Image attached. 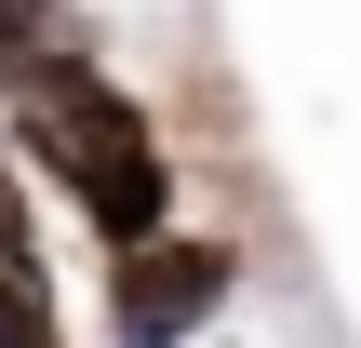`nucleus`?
<instances>
[{
    "label": "nucleus",
    "instance_id": "1",
    "mask_svg": "<svg viewBox=\"0 0 361 348\" xmlns=\"http://www.w3.org/2000/svg\"><path fill=\"white\" fill-rule=\"evenodd\" d=\"M228 295H241V255L201 241V228H174L147 255H107V348H188V335H214Z\"/></svg>",
    "mask_w": 361,
    "mask_h": 348
},
{
    "label": "nucleus",
    "instance_id": "2",
    "mask_svg": "<svg viewBox=\"0 0 361 348\" xmlns=\"http://www.w3.org/2000/svg\"><path fill=\"white\" fill-rule=\"evenodd\" d=\"M54 188H67V215H80L107 255H147V241H174V201H188L161 148H94V161H67Z\"/></svg>",
    "mask_w": 361,
    "mask_h": 348
},
{
    "label": "nucleus",
    "instance_id": "3",
    "mask_svg": "<svg viewBox=\"0 0 361 348\" xmlns=\"http://www.w3.org/2000/svg\"><path fill=\"white\" fill-rule=\"evenodd\" d=\"M0 348H54V282H40V255H0Z\"/></svg>",
    "mask_w": 361,
    "mask_h": 348
},
{
    "label": "nucleus",
    "instance_id": "4",
    "mask_svg": "<svg viewBox=\"0 0 361 348\" xmlns=\"http://www.w3.org/2000/svg\"><path fill=\"white\" fill-rule=\"evenodd\" d=\"M40 40H80V0H0V54H40Z\"/></svg>",
    "mask_w": 361,
    "mask_h": 348
},
{
    "label": "nucleus",
    "instance_id": "5",
    "mask_svg": "<svg viewBox=\"0 0 361 348\" xmlns=\"http://www.w3.org/2000/svg\"><path fill=\"white\" fill-rule=\"evenodd\" d=\"M0 174H13V121H0Z\"/></svg>",
    "mask_w": 361,
    "mask_h": 348
}]
</instances>
